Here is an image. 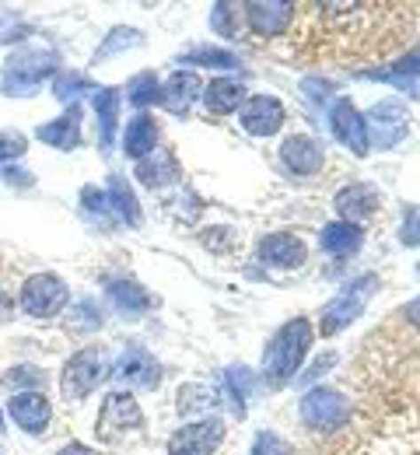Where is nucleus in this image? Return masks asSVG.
<instances>
[{"instance_id": "nucleus-25", "label": "nucleus", "mask_w": 420, "mask_h": 455, "mask_svg": "<svg viewBox=\"0 0 420 455\" xmlns=\"http://www.w3.org/2000/svg\"><path fill=\"white\" fill-rule=\"evenodd\" d=\"M109 301L116 305V312H123V315H140V312H147L155 305V298L137 281H113L109 284Z\"/></svg>"}, {"instance_id": "nucleus-29", "label": "nucleus", "mask_w": 420, "mask_h": 455, "mask_svg": "<svg viewBox=\"0 0 420 455\" xmlns=\"http://www.w3.org/2000/svg\"><path fill=\"white\" fill-rule=\"evenodd\" d=\"M81 207H84V214L95 221V225H102V228H113V218H109V196L99 189V186H84L81 189Z\"/></svg>"}, {"instance_id": "nucleus-31", "label": "nucleus", "mask_w": 420, "mask_h": 455, "mask_svg": "<svg viewBox=\"0 0 420 455\" xmlns=\"http://www.w3.org/2000/svg\"><path fill=\"white\" fill-rule=\"evenodd\" d=\"M186 63L189 67H221V70H232V67H239V57L232 50H221V46H200V50L186 53Z\"/></svg>"}, {"instance_id": "nucleus-16", "label": "nucleus", "mask_w": 420, "mask_h": 455, "mask_svg": "<svg viewBox=\"0 0 420 455\" xmlns=\"http://www.w3.org/2000/svg\"><path fill=\"white\" fill-rule=\"evenodd\" d=\"M281 158H284V165L295 172V175H315V172L322 169V162H326V151H322L319 140L298 133V137H288L284 140Z\"/></svg>"}, {"instance_id": "nucleus-32", "label": "nucleus", "mask_w": 420, "mask_h": 455, "mask_svg": "<svg viewBox=\"0 0 420 455\" xmlns=\"http://www.w3.org/2000/svg\"><path fill=\"white\" fill-rule=\"evenodd\" d=\"M218 393L210 386H182L179 389V413H196V410H214Z\"/></svg>"}, {"instance_id": "nucleus-9", "label": "nucleus", "mask_w": 420, "mask_h": 455, "mask_svg": "<svg viewBox=\"0 0 420 455\" xmlns=\"http://www.w3.org/2000/svg\"><path fill=\"white\" fill-rule=\"evenodd\" d=\"M225 442V424L218 417H203L186 424L179 435H172L169 455H214Z\"/></svg>"}, {"instance_id": "nucleus-1", "label": "nucleus", "mask_w": 420, "mask_h": 455, "mask_svg": "<svg viewBox=\"0 0 420 455\" xmlns=\"http://www.w3.org/2000/svg\"><path fill=\"white\" fill-rule=\"evenodd\" d=\"M312 347V326L308 319H291L284 323L263 350V375L270 386H288L295 379V371L301 368L305 354Z\"/></svg>"}, {"instance_id": "nucleus-38", "label": "nucleus", "mask_w": 420, "mask_h": 455, "mask_svg": "<svg viewBox=\"0 0 420 455\" xmlns=\"http://www.w3.org/2000/svg\"><path fill=\"white\" fill-rule=\"evenodd\" d=\"M252 455H291V445L284 438H277L273 431H263L252 442Z\"/></svg>"}, {"instance_id": "nucleus-14", "label": "nucleus", "mask_w": 420, "mask_h": 455, "mask_svg": "<svg viewBox=\"0 0 420 455\" xmlns=\"http://www.w3.org/2000/svg\"><path fill=\"white\" fill-rule=\"evenodd\" d=\"M7 413L25 435H43L50 427V417H53L50 399L43 393H14V399L7 403Z\"/></svg>"}, {"instance_id": "nucleus-37", "label": "nucleus", "mask_w": 420, "mask_h": 455, "mask_svg": "<svg viewBox=\"0 0 420 455\" xmlns=\"http://www.w3.org/2000/svg\"><path fill=\"white\" fill-rule=\"evenodd\" d=\"M28 151V140L18 133V130H4L0 133V162H14Z\"/></svg>"}, {"instance_id": "nucleus-42", "label": "nucleus", "mask_w": 420, "mask_h": 455, "mask_svg": "<svg viewBox=\"0 0 420 455\" xmlns=\"http://www.w3.org/2000/svg\"><path fill=\"white\" fill-rule=\"evenodd\" d=\"M403 315H407V323H410V326H417V330H420V298L407 305V312H403Z\"/></svg>"}, {"instance_id": "nucleus-23", "label": "nucleus", "mask_w": 420, "mask_h": 455, "mask_svg": "<svg viewBox=\"0 0 420 455\" xmlns=\"http://www.w3.org/2000/svg\"><path fill=\"white\" fill-rule=\"evenodd\" d=\"M137 179L144 186H151V189H162L169 182H179L182 172L172 151H155V155H147V158L137 162Z\"/></svg>"}, {"instance_id": "nucleus-17", "label": "nucleus", "mask_w": 420, "mask_h": 455, "mask_svg": "<svg viewBox=\"0 0 420 455\" xmlns=\"http://www.w3.org/2000/svg\"><path fill=\"white\" fill-rule=\"evenodd\" d=\"M259 259L270 263V267H301L305 263V242L298 235H288V231H277V235H266L259 242Z\"/></svg>"}, {"instance_id": "nucleus-15", "label": "nucleus", "mask_w": 420, "mask_h": 455, "mask_svg": "<svg viewBox=\"0 0 420 455\" xmlns=\"http://www.w3.org/2000/svg\"><path fill=\"white\" fill-rule=\"evenodd\" d=\"M378 204H382V196H378V189L368 186V182H351V186H344V189L333 196V207H337L340 218L351 221V225H358V221H364V218H371Z\"/></svg>"}, {"instance_id": "nucleus-11", "label": "nucleus", "mask_w": 420, "mask_h": 455, "mask_svg": "<svg viewBox=\"0 0 420 455\" xmlns=\"http://www.w3.org/2000/svg\"><path fill=\"white\" fill-rule=\"evenodd\" d=\"M113 375H120L123 382H130L133 389H158L162 386V364L144 347H137V343H130L123 350L120 364H116Z\"/></svg>"}, {"instance_id": "nucleus-33", "label": "nucleus", "mask_w": 420, "mask_h": 455, "mask_svg": "<svg viewBox=\"0 0 420 455\" xmlns=\"http://www.w3.org/2000/svg\"><path fill=\"white\" fill-rule=\"evenodd\" d=\"M4 382H7L11 389H21V386H25V393H39V389L46 386V371H39V368H32V364H18V368H11V371L4 375Z\"/></svg>"}, {"instance_id": "nucleus-19", "label": "nucleus", "mask_w": 420, "mask_h": 455, "mask_svg": "<svg viewBox=\"0 0 420 455\" xmlns=\"http://www.w3.org/2000/svg\"><path fill=\"white\" fill-rule=\"evenodd\" d=\"M155 144H158V123L147 113L133 116L126 123V133H123V155L133 158V162H140V158L155 155Z\"/></svg>"}, {"instance_id": "nucleus-7", "label": "nucleus", "mask_w": 420, "mask_h": 455, "mask_svg": "<svg viewBox=\"0 0 420 455\" xmlns=\"http://www.w3.org/2000/svg\"><path fill=\"white\" fill-rule=\"evenodd\" d=\"M21 312L32 315V319H53L67 305V284H63L57 274H32L25 284H21Z\"/></svg>"}, {"instance_id": "nucleus-39", "label": "nucleus", "mask_w": 420, "mask_h": 455, "mask_svg": "<svg viewBox=\"0 0 420 455\" xmlns=\"http://www.w3.org/2000/svg\"><path fill=\"white\" fill-rule=\"evenodd\" d=\"M74 315H81V323H77V330H99L106 319H102V308L95 305V301H81L77 308H74Z\"/></svg>"}, {"instance_id": "nucleus-22", "label": "nucleus", "mask_w": 420, "mask_h": 455, "mask_svg": "<svg viewBox=\"0 0 420 455\" xmlns=\"http://www.w3.org/2000/svg\"><path fill=\"white\" fill-rule=\"evenodd\" d=\"M120 102L123 95L116 88H95V95H91V109L99 116V144H102V151L113 148L116 123H120Z\"/></svg>"}, {"instance_id": "nucleus-4", "label": "nucleus", "mask_w": 420, "mask_h": 455, "mask_svg": "<svg viewBox=\"0 0 420 455\" xmlns=\"http://www.w3.org/2000/svg\"><path fill=\"white\" fill-rule=\"evenodd\" d=\"M378 291V277L375 274H361L351 284L344 287L326 308H322V337H337L340 330H347L354 319H361V312L368 308L371 294Z\"/></svg>"}, {"instance_id": "nucleus-28", "label": "nucleus", "mask_w": 420, "mask_h": 455, "mask_svg": "<svg viewBox=\"0 0 420 455\" xmlns=\"http://www.w3.org/2000/svg\"><path fill=\"white\" fill-rule=\"evenodd\" d=\"M126 99H130V106H137V109H144V106H151V102H162V84H158V77L147 70V74H137L133 81H130V88H126Z\"/></svg>"}, {"instance_id": "nucleus-18", "label": "nucleus", "mask_w": 420, "mask_h": 455, "mask_svg": "<svg viewBox=\"0 0 420 455\" xmlns=\"http://www.w3.org/2000/svg\"><path fill=\"white\" fill-rule=\"evenodd\" d=\"M200 95H203L200 77H196L193 70H176V74L169 77V84L162 88V106H165L169 113L186 116L189 113V106H193Z\"/></svg>"}, {"instance_id": "nucleus-5", "label": "nucleus", "mask_w": 420, "mask_h": 455, "mask_svg": "<svg viewBox=\"0 0 420 455\" xmlns=\"http://www.w3.org/2000/svg\"><path fill=\"white\" fill-rule=\"evenodd\" d=\"M364 130H368V144L389 151V148H396V144L407 137V130H410V113H407L403 102L385 99V102H378V106L368 109Z\"/></svg>"}, {"instance_id": "nucleus-21", "label": "nucleus", "mask_w": 420, "mask_h": 455, "mask_svg": "<svg viewBox=\"0 0 420 455\" xmlns=\"http://www.w3.org/2000/svg\"><path fill=\"white\" fill-rule=\"evenodd\" d=\"M36 137H39L43 144L60 148V151H74V148L81 144V109H77V106H70L60 119H53V123L39 126V130H36Z\"/></svg>"}, {"instance_id": "nucleus-40", "label": "nucleus", "mask_w": 420, "mask_h": 455, "mask_svg": "<svg viewBox=\"0 0 420 455\" xmlns=\"http://www.w3.org/2000/svg\"><path fill=\"white\" fill-rule=\"evenodd\" d=\"M420 242V218L410 214V225H403V245H417Z\"/></svg>"}, {"instance_id": "nucleus-12", "label": "nucleus", "mask_w": 420, "mask_h": 455, "mask_svg": "<svg viewBox=\"0 0 420 455\" xmlns=\"http://www.w3.org/2000/svg\"><path fill=\"white\" fill-rule=\"evenodd\" d=\"M242 126L252 137H273L284 126V106L273 95H252L242 109Z\"/></svg>"}, {"instance_id": "nucleus-36", "label": "nucleus", "mask_w": 420, "mask_h": 455, "mask_svg": "<svg viewBox=\"0 0 420 455\" xmlns=\"http://www.w3.org/2000/svg\"><path fill=\"white\" fill-rule=\"evenodd\" d=\"M232 14H239L232 4H214V7H210V28H214L218 36H225V39H232V36H235Z\"/></svg>"}, {"instance_id": "nucleus-30", "label": "nucleus", "mask_w": 420, "mask_h": 455, "mask_svg": "<svg viewBox=\"0 0 420 455\" xmlns=\"http://www.w3.org/2000/svg\"><path fill=\"white\" fill-rule=\"evenodd\" d=\"M225 389H228V406L235 417H245V396H249V368H228L225 375Z\"/></svg>"}, {"instance_id": "nucleus-2", "label": "nucleus", "mask_w": 420, "mask_h": 455, "mask_svg": "<svg viewBox=\"0 0 420 455\" xmlns=\"http://www.w3.org/2000/svg\"><path fill=\"white\" fill-rule=\"evenodd\" d=\"M60 67V57L53 50H39V46H25L18 53H11L4 63V95H32L46 77H53Z\"/></svg>"}, {"instance_id": "nucleus-13", "label": "nucleus", "mask_w": 420, "mask_h": 455, "mask_svg": "<svg viewBox=\"0 0 420 455\" xmlns=\"http://www.w3.org/2000/svg\"><path fill=\"white\" fill-rule=\"evenodd\" d=\"M329 123H333V137H337L347 151H354L358 158L368 155V130H364V116L351 106V99H340V102L333 106Z\"/></svg>"}, {"instance_id": "nucleus-41", "label": "nucleus", "mask_w": 420, "mask_h": 455, "mask_svg": "<svg viewBox=\"0 0 420 455\" xmlns=\"http://www.w3.org/2000/svg\"><path fill=\"white\" fill-rule=\"evenodd\" d=\"M57 455H95V452H91L88 445H81V442H70V445H63Z\"/></svg>"}, {"instance_id": "nucleus-26", "label": "nucleus", "mask_w": 420, "mask_h": 455, "mask_svg": "<svg viewBox=\"0 0 420 455\" xmlns=\"http://www.w3.org/2000/svg\"><path fill=\"white\" fill-rule=\"evenodd\" d=\"M106 196H109V207H113V214H116L120 221L140 225V204H137V196H133V189H130V182H126L123 175H109Z\"/></svg>"}, {"instance_id": "nucleus-20", "label": "nucleus", "mask_w": 420, "mask_h": 455, "mask_svg": "<svg viewBox=\"0 0 420 455\" xmlns=\"http://www.w3.org/2000/svg\"><path fill=\"white\" fill-rule=\"evenodd\" d=\"M200 99H203V106L214 116H228L245 102V84L235 81V77H214V81L203 88Z\"/></svg>"}, {"instance_id": "nucleus-10", "label": "nucleus", "mask_w": 420, "mask_h": 455, "mask_svg": "<svg viewBox=\"0 0 420 455\" xmlns=\"http://www.w3.org/2000/svg\"><path fill=\"white\" fill-rule=\"evenodd\" d=\"M295 11L298 7L291 0H270V4L256 0V4H245V21H249V28L256 36L273 39V36H284L288 32V25L295 21Z\"/></svg>"}, {"instance_id": "nucleus-43", "label": "nucleus", "mask_w": 420, "mask_h": 455, "mask_svg": "<svg viewBox=\"0 0 420 455\" xmlns=\"http://www.w3.org/2000/svg\"><path fill=\"white\" fill-rule=\"evenodd\" d=\"M0 431H4V417H0Z\"/></svg>"}, {"instance_id": "nucleus-8", "label": "nucleus", "mask_w": 420, "mask_h": 455, "mask_svg": "<svg viewBox=\"0 0 420 455\" xmlns=\"http://www.w3.org/2000/svg\"><path fill=\"white\" fill-rule=\"evenodd\" d=\"M140 424H144V413H140L137 399L130 396V393H109L106 403H102V410H99L95 431H99L102 442L113 445V442L126 438V431H137Z\"/></svg>"}, {"instance_id": "nucleus-27", "label": "nucleus", "mask_w": 420, "mask_h": 455, "mask_svg": "<svg viewBox=\"0 0 420 455\" xmlns=\"http://www.w3.org/2000/svg\"><path fill=\"white\" fill-rule=\"evenodd\" d=\"M364 77H371V81H389V84H396V88H403V92L414 95V92H417V77H420V46L414 53H407L392 70H371V74H364Z\"/></svg>"}, {"instance_id": "nucleus-34", "label": "nucleus", "mask_w": 420, "mask_h": 455, "mask_svg": "<svg viewBox=\"0 0 420 455\" xmlns=\"http://www.w3.org/2000/svg\"><path fill=\"white\" fill-rule=\"evenodd\" d=\"M137 46H140V32H137V28H113L109 39L99 46L95 60L113 57V53H120V50H137Z\"/></svg>"}, {"instance_id": "nucleus-3", "label": "nucleus", "mask_w": 420, "mask_h": 455, "mask_svg": "<svg viewBox=\"0 0 420 455\" xmlns=\"http://www.w3.org/2000/svg\"><path fill=\"white\" fill-rule=\"evenodd\" d=\"M113 375V364H109V354L102 347H84L77 350L67 364H63V379H60V393L67 403H81L88 399L99 382H106Z\"/></svg>"}, {"instance_id": "nucleus-24", "label": "nucleus", "mask_w": 420, "mask_h": 455, "mask_svg": "<svg viewBox=\"0 0 420 455\" xmlns=\"http://www.w3.org/2000/svg\"><path fill=\"white\" fill-rule=\"evenodd\" d=\"M361 242H364V235H361L358 225H351V221H333V225H326L319 231V245H322V252H329V256H351V252H358Z\"/></svg>"}, {"instance_id": "nucleus-35", "label": "nucleus", "mask_w": 420, "mask_h": 455, "mask_svg": "<svg viewBox=\"0 0 420 455\" xmlns=\"http://www.w3.org/2000/svg\"><path fill=\"white\" fill-rule=\"evenodd\" d=\"M53 92H57V99H60V102H70V106H74V99H77L81 92L95 95V84H91L88 77H81V74H60V77H57V84H53Z\"/></svg>"}, {"instance_id": "nucleus-6", "label": "nucleus", "mask_w": 420, "mask_h": 455, "mask_svg": "<svg viewBox=\"0 0 420 455\" xmlns=\"http://www.w3.org/2000/svg\"><path fill=\"white\" fill-rule=\"evenodd\" d=\"M301 420L312 431H340L351 420V403L337 389H308L301 396Z\"/></svg>"}]
</instances>
